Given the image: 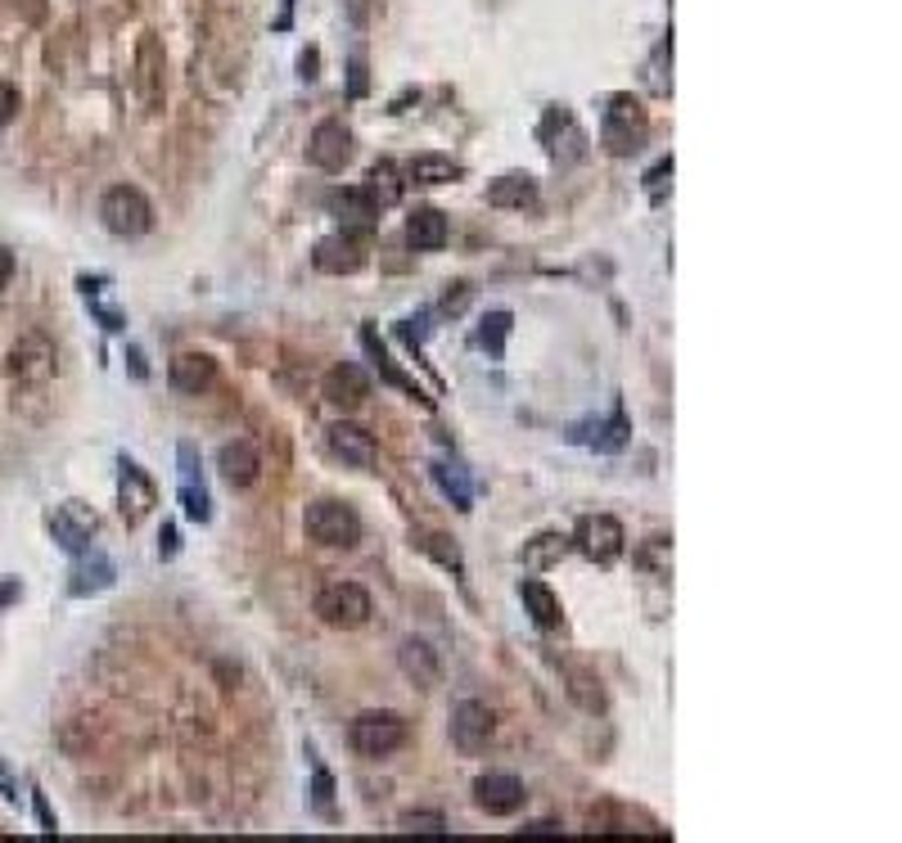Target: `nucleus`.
<instances>
[{"label": "nucleus", "instance_id": "nucleus-1", "mask_svg": "<svg viewBox=\"0 0 902 843\" xmlns=\"http://www.w3.org/2000/svg\"><path fill=\"white\" fill-rule=\"evenodd\" d=\"M646 135H650V113L646 104L632 95V91H618L605 100V113H600V145L605 154L614 159H628L646 145Z\"/></svg>", "mask_w": 902, "mask_h": 843}, {"label": "nucleus", "instance_id": "nucleus-2", "mask_svg": "<svg viewBox=\"0 0 902 843\" xmlns=\"http://www.w3.org/2000/svg\"><path fill=\"white\" fill-rule=\"evenodd\" d=\"M100 222H104V231L109 235H118V240H141V235H150V226H154V203L135 190V185H113V190H104V199H100Z\"/></svg>", "mask_w": 902, "mask_h": 843}, {"label": "nucleus", "instance_id": "nucleus-3", "mask_svg": "<svg viewBox=\"0 0 902 843\" xmlns=\"http://www.w3.org/2000/svg\"><path fill=\"white\" fill-rule=\"evenodd\" d=\"M303 528L316 546H334V550H353L362 541V515L348 501H334V497L312 501L303 515Z\"/></svg>", "mask_w": 902, "mask_h": 843}, {"label": "nucleus", "instance_id": "nucleus-4", "mask_svg": "<svg viewBox=\"0 0 902 843\" xmlns=\"http://www.w3.org/2000/svg\"><path fill=\"white\" fill-rule=\"evenodd\" d=\"M406 735H411V727H406L397 713H388V709H379V713H362V718L348 727L353 749H357L362 758H371V762L397 753V749L406 744Z\"/></svg>", "mask_w": 902, "mask_h": 843}, {"label": "nucleus", "instance_id": "nucleus-5", "mask_svg": "<svg viewBox=\"0 0 902 843\" xmlns=\"http://www.w3.org/2000/svg\"><path fill=\"white\" fill-rule=\"evenodd\" d=\"M316 618L325 627H338V631L366 627L371 622V591L362 582H330L316 596Z\"/></svg>", "mask_w": 902, "mask_h": 843}, {"label": "nucleus", "instance_id": "nucleus-6", "mask_svg": "<svg viewBox=\"0 0 902 843\" xmlns=\"http://www.w3.org/2000/svg\"><path fill=\"white\" fill-rule=\"evenodd\" d=\"M569 541L587 559H596V565H614V559L622 555V546H628V532H622V524L614 515H582Z\"/></svg>", "mask_w": 902, "mask_h": 843}, {"label": "nucleus", "instance_id": "nucleus-7", "mask_svg": "<svg viewBox=\"0 0 902 843\" xmlns=\"http://www.w3.org/2000/svg\"><path fill=\"white\" fill-rule=\"evenodd\" d=\"M353 131L343 126L338 118H325L312 126V140H307V163L321 167V172H343L353 163Z\"/></svg>", "mask_w": 902, "mask_h": 843}, {"label": "nucleus", "instance_id": "nucleus-8", "mask_svg": "<svg viewBox=\"0 0 902 843\" xmlns=\"http://www.w3.org/2000/svg\"><path fill=\"white\" fill-rule=\"evenodd\" d=\"M524 799H528V790L510 771H488V776L474 781V808L488 816H515L524 808Z\"/></svg>", "mask_w": 902, "mask_h": 843}, {"label": "nucleus", "instance_id": "nucleus-9", "mask_svg": "<svg viewBox=\"0 0 902 843\" xmlns=\"http://www.w3.org/2000/svg\"><path fill=\"white\" fill-rule=\"evenodd\" d=\"M493 731H497V718H493L488 704H478V699L456 704V713H452V744L460 753H483V749H488V740H493Z\"/></svg>", "mask_w": 902, "mask_h": 843}, {"label": "nucleus", "instance_id": "nucleus-10", "mask_svg": "<svg viewBox=\"0 0 902 843\" xmlns=\"http://www.w3.org/2000/svg\"><path fill=\"white\" fill-rule=\"evenodd\" d=\"M321 393H325V402L338 406V410H357V406L371 397V375H366L357 362H338L334 370H325Z\"/></svg>", "mask_w": 902, "mask_h": 843}, {"label": "nucleus", "instance_id": "nucleus-11", "mask_svg": "<svg viewBox=\"0 0 902 843\" xmlns=\"http://www.w3.org/2000/svg\"><path fill=\"white\" fill-rule=\"evenodd\" d=\"M118 497H122V519H126V524H141V519L154 510V501H159V487H154V478H150L141 465L122 456Z\"/></svg>", "mask_w": 902, "mask_h": 843}, {"label": "nucleus", "instance_id": "nucleus-12", "mask_svg": "<svg viewBox=\"0 0 902 843\" xmlns=\"http://www.w3.org/2000/svg\"><path fill=\"white\" fill-rule=\"evenodd\" d=\"M176 460H181V510L190 524H207L213 519V501H207V487H203V474H199V451L194 443H181L176 447Z\"/></svg>", "mask_w": 902, "mask_h": 843}, {"label": "nucleus", "instance_id": "nucleus-13", "mask_svg": "<svg viewBox=\"0 0 902 843\" xmlns=\"http://www.w3.org/2000/svg\"><path fill=\"white\" fill-rule=\"evenodd\" d=\"M95 510L91 506H82V501H68V506H59L54 510V519H50V532H54V541L68 550V555H82L87 546H91V537H95Z\"/></svg>", "mask_w": 902, "mask_h": 843}, {"label": "nucleus", "instance_id": "nucleus-14", "mask_svg": "<svg viewBox=\"0 0 902 843\" xmlns=\"http://www.w3.org/2000/svg\"><path fill=\"white\" fill-rule=\"evenodd\" d=\"M312 262H316V271H325V275H353V271L366 266V244H362L353 231H343V235L321 240L316 253H312Z\"/></svg>", "mask_w": 902, "mask_h": 843}, {"label": "nucleus", "instance_id": "nucleus-15", "mask_svg": "<svg viewBox=\"0 0 902 843\" xmlns=\"http://www.w3.org/2000/svg\"><path fill=\"white\" fill-rule=\"evenodd\" d=\"M325 447H330V456L334 460H343V465H353V469H371L375 465V456H379V447H375V438L366 434V429H357V425H330L325 429Z\"/></svg>", "mask_w": 902, "mask_h": 843}, {"label": "nucleus", "instance_id": "nucleus-16", "mask_svg": "<svg viewBox=\"0 0 902 843\" xmlns=\"http://www.w3.org/2000/svg\"><path fill=\"white\" fill-rule=\"evenodd\" d=\"M168 379H172L176 393L199 397V393H207V388L217 384V362L207 357V353H181V357L168 366Z\"/></svg>", "mask_w": 902, "mask_h": 843}, {"label": "nucleus", "instance_id": "nucleus-17", "mask_svg": "<svg viewBox=\"0 0 902 843\" xmlns=\"http://www.w3.org/2000/svg\"><path fill=\"white\" fill-rule=\"evenodd\" d=\"M632 438V425H628V415H622V406H614L609 419H596V425H574L569 429V443H587L596 451H622Z\"/></svg>", "mask_w": 902, "mask_h": 843}, {"label": "nucleus", "instance_id": "nucleus-18", "mask_svg": "<svg viewBox=\"0 0 902 843\" xmlns=\"http://www.w3.org/2000/svg\"><path fill=\"white\" fill-rule=\"evenodd\" d=\"M217 469H222V478H226L231 487H253V483H257V469H262V456H257V447H253L249 438H235V443H226V447L217 451Z\"/></svg>", "mask_w": 902, "mask_h": 843}, {"label": "nucleus", "instance_id": "nucleus-19", "mask_svg": "<svg viewBox=\"0 0 902 843\" xmlns=\"http://www.w3.org/2000/svg\"><path fill=\"white\" fill-rule=\"evenodd\" d=\"M519 600H524V613L541 627V631H555L565 622V609H560V596H555L541 578H524L519 582Z\"/></svg>", "mask_w": 902, "mask_h": 843}, {"label": "nucleus", "instance_id": "nucleus-20", "mask_svg": "<svg viewBox=\"0 0 902 843\" xmlns=\"http://www.w3.org/2000/svg\"><path fill=\"white\" fill-rule=\"evenodd\" d=\"M447 217L438 213V207H415V213L406 217V244L415 253H438L447 244Z\"/></svg>", "mask_w": 902, "mask_h": 843}, {"label": "nucleus", "instance_id": "nucleus-21", "mask_svg": "<svg viewBox=\"0 0 902 843\" xmlns=\"http://www.w3.org/2000/svg\"><path fill=\"white\" fill-rule=\"evenodd\" d=\"M397 663H402V672L415 681V685H438L443 681V663H438V650L429 646V641H402V650H397Z\"/></svg>", "mask_w": 902, "mask_h": 843}, {"label": "nucleus", "instance_id": "nucleus-22", "mask_svg": "<svg viewBox=\"0 0 902 843\" xmlns=\"http://www.w3.org/2000/svg\"><path fill=\"white\" fill-rule=\"evenodd\" d=\"M113 582V565H109V555L104 550H82L78 555V565H73V582H68V591L73 596H95Z\"/></svg>", "mask_w": 902, "mask_h": 843}, {"label": "nucleus", "instance_id": "nucleus-23", "mask_svg": "<svg viewBox=\"0 0 902 843\" xmlns=\"http://www.w3.org/2000/svg\"><path fill=\"white\" fill-rule=\"evenodd\" d=\"M402 190H406V181H402V172H397V163H388V159H379L371 172H366V181H362V194L379 207H393V203H402Z\"/></svg>", "mask_w": 902, "mask_h": 843}, {"label": "nucleus", "instance_id": "nucleus-24", "mask_svg": "<svg viewBox=\"0 0 902 843\" xmlns=\"http://www.w3.org/2000/svg\"><path fill=\"white\" fill-rule=\"evenodd\" d=\"M488 203L493 207H519V213L524 207H537V181L524 176V172H510V176L488 185Z\"/></svg>", "mask_w": 902, "mask_h": 843}, {"label": "nucleus", "instance_id": "nucleus-25", "mask_svg": "<svg viewBox=\"0 0 902 843\" xmlns=\"http://www.w3.org/2000/svg\"><path fill=\"white\" fill-rule=\"evenodd\" d=\"M330 213H334V217H343L348 226L371 231V226H375V217H379V207H375V203L362 194V185H357V190H334V194H330Z\"/></svg>", "mask_w": 902, "mask_h": 843}, {"label": "nucleus", "instance_id": "nucleus-26", "mask_svg": "<svg viewBox=\"0 0 902 843\" xmlns=\"http://www.w3.org/2000/svg\"><path fill=\"white\" fill-rule=\"evenodd\" d=\"M565 550H569V537H560V532H541V537L524 541L519 565H524L528 573H541V569H550V565H560Z\"/></svg>", "mask_w": 902, "mask_h": 843}, {"label": "nucleus", "instance_id": "nucleus-27", "mask_svg": "<svg viewBox=\"0 0 902 843\" xmlns=\"http://www.w3.org/2000/svg\"><path fill=\"white\" fill-rule=\"evenodd\" d=\"M362 347H366V353H371V362L379 366V375H384V379H388L393 388H402V393H411V397H420V402H425V393H420V388H415V384H411V379H406V375H402V370L393 366V357H388V347L379 343V334H375L371 325L362 329Z\"/></svg>", "mask_w": 902, "mask_h": 843}, {"label": "nucleus", "instance_id": "nucleus-28", "mask_svg": "<svg viewBox=\"0 0 902 843\" xmlns=\"http://www.w3.org/2000/svg\"><path fill=\"white\" fill-rule=\"evenodd\" d=\"M434 483L443 487V497H452L456 510H474V487H469V478H465L460 465L438 460V465H434Z\"/></svg>", "mask_w": 902, "mask_h": 843}, {"label": "nucleus", "instance_id": "nucleus-29", "mask_svg": "<svg viewBox=\"0 0 902 843\" xmlns=\"http://www.w3.org/2000/svg\"><path fill=\"white\" fill-rule=\"evenodd\" d=\"M406 176H411L415 185H443V181H456L460 167H456L452 159H443V154H420V159H411Z\"/></svg>", "mask_w": 902, "mask_h": 843}, {"label": "nucleus", "instance_id": "nucleus-30", "mask_svg": "<svg viewBox=\"0 0 902 843\" xmlns=\"http://www.w3.org/2000/svg\"><path fill=\"white\" fill-rule=\"evenodd\" d=\"M506 334H510V312H488L483 325H478V334H474V343L483 347V353L501 357L506 353Z\"/></svg>", "mask_w": 902, "mask_h": 843}, {"label": "nucleus", "instance_id": "nucleus-31", "mask_svg": "<svg viewBox=\"0 0 902 843\" xmlns=\"http://www.w3.org/2000/svg\"><path fill=\"white\" fill-rule=\"evenodd\" d=\"M420 550H429V555L438 559V565H443V569H452L456 578L465 573V559H460V550L452 546V537H443V532H429V537L420 541Z\"/></svg>", "mask_w": 902, "mask_h": 843}, {"label": "nucleus", "instance_id": "nucleus-32", "mask_svg": "<svg viewBox=\"0 0 902 843\" xmlns=\"http://www.w3.org/2000/svg\"><path fill=\"white\" fill-rule=\"evenodd\" d=\"M406 834H447V821H443V812H402V821H397Z\"/></svg>", "mask_w": 902, "mask_h": 843}, {"label": "nucleus", "instance_id": "nucleus-33", "mask_svg": "<svg viewBox=\"0 0 902 843\" xmlns=\"http://www.w3.org/2000/svg\"><path fill=\"white\" fill-rule=\"evenodd\" d=\"M312 803L321 816H334V781H330V771L316 762V781H312Z\"/></svg>", "mask_w": 902, "mask_h": 843}, {"label": "nucleus", "instance_id": "nucleus-34", "mask_svg": "<svg viewBox=\"0 0 902 843\" xmlns=\"http://www.w3.org/2000/svg\"><path fill=\"white\" fill-rule=\"evenodd\" d=\"M19 87L14 82H0V126H10L14 118H19Z\"/></svg>", "mask_w": 902, "mask_h": 843}, {"label": "nucleus", "instance_id": "nucleus-35", "mask_svg": "<svg viewBox=\"0 0 902 843\" xmlns=\"http://www.w3.org/2000/svg\"><path fill=\"white\" fill-rule=\"evenodd\" d=\"M366 91H371V78H366V54L357 50V54H353V82H348V95H353V100H362Z\"/></svg>", "mask_w": 902, "mask_h": 843}, {"label": "nucleus", "instance_id": "nucleus-36", "mask_svg": "<svg viewBox=\"0 0 902 843\" xmlns=\"http://www.w3.org/2000/svg\"><path fill=\"white\" fill-rule=\"evenodd\" d=\"M519 834H524V839H560L565 830L555 825V821H533V825H524Z\"/></svg>", "mask_w": 902, "mask_h": 843}, {"label": "nucleus", "instance_id": "nucleus-37", "mask_svg": "<svg viewBox=\"0 0 902 843\" xmlns=\"http://www.w3.org/2000/svg\"><path fill=\"white\" fill-rule=\"evenodd\" d=\"M316 68H321V50L312 45V50H303V54H298V78H303V82H312V78H316Z\"/></svg>", "mask_w": 902, "mask_h": 843}, {"label": "nucleus", "instance_id": "nucleus-38", "mask_svg": "<svg viewBox=\"0 0 902 843\" xmlns=\"http://www.w3.org/2000/svg\"><path fill=\"white\" fill-rule=\"evenodd\" d=\"M663 176H672V159H659V163L650 167V176H646V185H650L655 199H659V190H663Z\"/></svg>", "mask_w": 902, "mask_h": 843}, {"label": "nucleus", "instance_id": "nucleus-39", "mask_svg": "<svg viewBox=\"0 0 902 843\" xmlns=\"http://www.w3.org/2000/svg\"><path fill=\"white\" fill-rule=\"evenodd\" d=\"M10 275H14V253H10L6 244H0V290L10 285Z\"/></svg>", "mask_w": 902, "mask_h": 843}, {"label": "nucleus", "instance_id": "nucleus-40", "mask_svg": "<svg viewBox=\"0 0 902 843\" xmlns=\"http://www.w3.org/2000/svg\"><path fill=\"white\" fill-rule=\"evenodd\" d=\"M159 555H163V559H172V555H176V528H172V524L159 532Z\"/></svg>", "mask_w": 902, "mask_h": 843}, {"label": "nucleus", "instance_id": "nucleus-41", "mask_svg": "<svg viewBox=\"0 0 902 843\" xmlns=\"http://www.w3.org/2000/svg\"><path fill=\"white\" fill-rule=\"evenodd\" d=\"M19 591H23L19 578H6V582H0V609H6L10 600H19Z\"/></svg>", "mask_w": 902, "mask_h": 843}, {"label": "nucleus", "instance_id": "nucleus-42", "mask_svg": "<svg viewBox=\"0 0 902 843\" xmlns=\"http://www.w3.org/2000/svg\"><path fill=\"white\" fill-rule=\"evenodd\" d=\"M37 816H41V830L45 834H54V816H50V808H45V799L37 794Z\"/></svg>", "mask_w": 902, "mask_h": 843}, {"label": "nucleus", "instance_id": "nucleus-43", "mask_svg": "<svg viewBox=\"0 0 902 843\" xmlns=\"http://www.w3.org/2000/svg\"><path fill=\"white\" fill-rule=\"evenodd\" d=\"M290 19H294V0H285V10H281V19H275V28L285 32V28H290Z\"/></svg>", "mask_w": 902, "mask_h": 843}]
</instances>
